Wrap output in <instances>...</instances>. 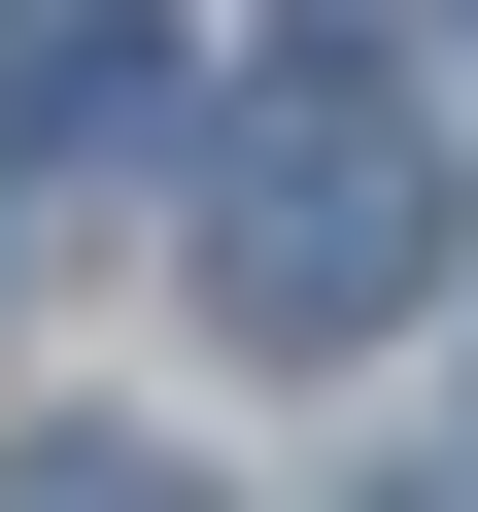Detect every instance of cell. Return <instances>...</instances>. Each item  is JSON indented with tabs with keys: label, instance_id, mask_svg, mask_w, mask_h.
Segmentation results:
<instances>
[{
	"label": "cell",
	"instance_id": "obj_1",
	"mask_svg": "<svg viewBox=\"0 0 478 512\" xmlns=\"http://www.w3.org/2000/svg\"><path fill=\"white\" fill-rule=\"evenodd\" d=\"M205 308H239V342L444 308V103H410V69H274V103L205 137Z\"/></svg>",
	"mask_w": 478,
	"mask_h": 512
},
{
	"label": "cell",
	"instance_id": "obj_2",
	"mask_svg": "<svg viewBox=\"0 0 478 512\" xmlns=\"http://www.w3.org/2000/svg\"><path fill=\"white\" fill-rule=\"evenodd\" d=\"M171 69H137V0H0V137H137Z\"/></svg>",
	"mask_w": 478,
	"mask_h": 512
},
{
	"label": "cell",
	"instance_id": "obj_3",
	"mask_svg": "<svg viewBox=\"0 0 478 512\" xmlns=\"http://www.w3.org/2000/svg\"><path fill=\"white\" fill-rule=\"evenodd\" d=\"M35 512H205V478H171V444H35Z\"/></svg>",
	"mask_w": 478,
	"mask_h": 512
}]
</instances>
